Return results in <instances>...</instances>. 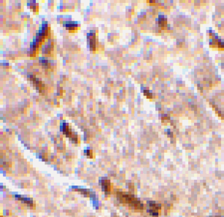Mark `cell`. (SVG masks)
<instances>
[{
    "mask_svg": "<svg viewBox=\"0 0 224 217\" xmlns=\"http://www.w3.org/2000/svg\"><path fill=\"white\" fill-rule=\"evenodd\" d=\"M118 200L123 204L126 205L129 208L134 211H141L143 209V204L135 196L128 192L119 191L117 193Z\"/></svg>",
    "mask_w": 224,
    "mask_h": 217,
    "instance_id": "cell-1",
    "label": "cell"
},
{
    "mask_svg": "<svg viewBox=\"0 0 224 217\" xmlns=\"http://www.w3.org/2000/svg\"><path fill=\"white\" fill-rule=\"evenodd\" d=\"M148 204H149V209H148V212L151 213V215H152L153 216H159V211L161 209V205L157 204L155 202H148Z\"/></svg>",
    "mask_w": 224,
    "mask_h": 217,
    "instance_id": "cell-2",
    "label": "cell"
},
{
    "mask_svg": "<svg viewBox=\"0 0 224 217\" xmlns=\"http://www.w3.org/2000/svg\"><path fill=\"white\" fill-rule=\"evenodd\" d=\"M88 41L89 46L91 50H96L97 47V35L94 32H90L88 34Z\"/></svg>",
    "mask_w": 224,
    "mask_h": 217,
    "instance_id": "cell-3",
    "label": "cell"
},
{
    "mask_svg": "<svg viewBox=\"0 0 224 217\" xmlns=\"http://www.w3.org/2000/svg\"><path fill=\"white\" fill-rule=\"evenodd\" d=\"M15 197H16L18 200L21 201L22 203L26 204V206L30 207V208H34V203L32 200L30 199V198L24 197L18 195V194H16V195H15Z\"/></svg>",
    "mask_w": 224,
    "mask_h": 217,
    "instance_id": "cell-4",
    "label": "cell"
},
{
    "mask_svg": "<svg viewBox=\"0 0 224 217\" xmlns=\"http://www.w3.org/2000/svg\"><path fill=\"white\" fill-rule=\"evenodd\" d=\"M100 185L102 186V189L106 194H109L111 190V184L110 181L108 179H102V180H100Z\"/></svg>",
    "mask_w": 224,
    "mask_h": 217,
    "instance_id": "cell-5",
    "label": "cell"
},
{
    "mask_svg": "<svg viewBox=\"0 0 224 217\" xmlns=\"http://www.w3.org/2000/svg\"><path fill=\"white\" fill-rule=\"evenodd\" d=\"M28 78H29L31 79V82H32L33 84H34L35 86H36L37 89H38L40 91V89H43V86H44L43 84H42V82H40V81H39V80L37 78H35L34 76H33V75L29 76V77H28Z\"/></svg>",
    "mask_w": 224,
    "mask_h": 217,
    "instance_id": "cell-6",
    "label": "cell"
},
{
    "mask_svg": "<svg viewBox=\"0 0 224 217\" xmlns=\"http://www.w3.org/2000/svg\"><path fill=\"white\" fill-rule=\"evenodd\" d=\"M66 27H67V29L69 30L70 32H75L77 29V24L75 22L72 21H68L66 23Z\"/></svg>",
    "mask_w": 224,
    "mask_h": 217,
    "instance_id": "cell-7",
    "label": "cell"
},
{
    "mask_svg": "<svg viewBox=\"0 0 224 217\" xmlns=\"http://www.w3.org/2000/svg\"><path fill=\"white\" fill-rule=\"evenodd\" d=\"M159 25L161 26H164L166 25V19L164 16H159Z\"/></svg>",
    "mask_w": 224,
    "mask_h": 217,
    "instance_id": "cell-8",
    "label": "cell"
},
{
    "mask_svg": "<svg viewBox=\"0 0 224 217\" xmlns=\"http://www.w3.org/2000/svg\"><path fill=\"white\" fill-rule=\"evenodd\" d=\"M144 94L147 96L148 98H149V99H151V98L153 97L152 94H151V93L148 90H144Z\"/></svg>",
    "mask_w": 224,
    "mask_h": 217,
    "instance_id": "cell-9",
    "label": "cell"
}]
</instances>
